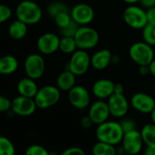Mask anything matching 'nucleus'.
<instances>
[{"label": "nucleus", "mask_w": 155, "mask_h": 155, "mask_svg": "<svg viewBox=\"0 0 155 155\" xmlns=\"http://www.w3.org/2000/svg\"><path fill=\"white\" fill-rule=\"evenodd\" d=\"M16 18L27 25L39 23L43 17V11L40 5L33 0H23L15 8Z\"/></svg>", "instance_id": "f257e3e1"}, {"label": "nucleus", "mask_w": 155, "mask_h": 155, "mask_svg": "<svg viewBox=\"0 0 155 155\" xmlns=\"http://www.w3.org/2000/svg\"><path fill=\"white\" fill-rule=\"evenodd\" d=\"M124 131L119 123L104 122L98 125L96 129V137L99 142L116 145L122 142L124 137Z\"/></svg>", "instance_id": "f03ea898"}, {"label": "nucleus", "mask_w": 155, "mask_h": 155, "mask_svg": "<svg viewBox=\"0 0 155 155\" xmlns=\"http://www.w3.org/2000/svg\"><path fill=\"white\" fill-rule=\"evenodd\" d=\"M129 56L133 62L140 65H149L154 59V51L152 45L144 41L134 43L129 48Z\"/></svg>", "instance_id": "7ed1b4c3"}, {"label": "nucleus", "mask_w": 155, "mask_h": 155, "mask_svg": "<svg viewBox=\"0 0 155 155\" xmlns=\"http://www.w3.org/2000/svg\"><path fill=\"white\" fill-rule=\"evenodd\" d=\"M123 17L125 24L135 30H143V28L148 24L146 10L141 5H130L124 9Z\"/></svg>", "instance_id": "20e7f679"}, {"label": "nucleus", "mask_w": 155, "mask_h": 155, "mask_svg": "<svg viewBox=\"0 0 155 155\" xmlns=\"http://www.w3.org/2000/svg\"><path fill=\"white\" fill-rule=\"evenodd\" d=\"M77 48L80 50H90L94 48L100 40L99 33L89 25L80 26L74 35Z\"/></svg>", "instance_id": "39448f33"}, {"label": "nucleus", "mask_w": 155, "mask_h": 155, "mask_svg": "<svg viewBox=\"0 0 155 155\" xmlns=\"http://www.w3.org/2000/svg\"><path fill=\"white\" fill-rule=\"evenodd\" d=\"M60 97L61 93L57 86L45 85L39 88L34 99L37 108L47 109L55 105L59 102Z\"/></svg>", "instance_id": "423d86ee"}, {"label": "nucleus", "mask_w": 155, "mask_h": 155, "mask_svg": "<svg viewBox=\"0 0 155 155\" xmlns=\"http://www.w3.org/2000/svg\"><path fill=\"white\" fill-rule=\"evenodd\" d=\"M91 65V56L84 50L77 49L71 54L66 70L72 72L75 76L84 74Z\"/></svg>", "instance_id": "0eeeda50"}, {"label": "nucleus", "mask_w": 155, "mask_h": 155, "mask_svg": "<svg viewBox=\"0 0 155 155\" xmlns=\"http://www.w3.org/2000/svg\"><path fill=\"white\" fill-rule=\"evenodd\" d=\"M25 72L27 77L37 80L41 78L45 70V62L39 54H31L26 56L24 63Z\"/></svg>", "instance_id": "6e6552de"}, {"label": "nucleus", "mask_w": 155, "mask_h": 155, "mask_svg": "<svg viewBox=\"0 0 155 155\" xmlns=\"http://www.w3.org/2000/svg\"><path fill=\"white\" fill-rule=\"evenodd\" d=\"M72 19L80 26L88 25L94 19V11L93 7L84 3H80L72 7L70 10Z\"/></svg>", "instance_id": "1a4fd4ad"}, {"label": "nucleus", "mask_w": 155, "mask_h": 155, "mask_svg": "<svg viewBox=\"0 0 155 155\" xmlns=\"http://www.w3.org/2000/svg\"><path fill=\"white\" fill-rule=\"evenodd\" d=\"M37 106L34 98L18 95L12 100L11 111L18 116H30L35 114Z\"/></svg>", "instance_id": "9d476101"}, {"label": "nucleus", "mask_w": 155, "mask_h": 155, "mask_svg": "<svg viewBox=\"0 0 155 155\" xmlns=\"http://www.w3.org/2000/svg\"><path fill=\"white\" fill-rule=\"evenodd\" d=\"M68 100L74 108L83 110L90 104V94L88 90L82 85H74L68 91Z\"/></svg>", "instance_id": "9b49d317"}, {"label": "nucleus", "mask_w": 155, "mask_h": 155, "mask_svg": "<svg viewBox=\"0 0 155 155\" xmlns=\"http://www.w3.org/2000/svg\"><path fill=\"white\" fill-rule=\"evenodd\" d=\"M60 37L54 33L41 35L36 42L38 51L43 54H52L59 50Z\"/></svg>", "instance_id": "f8f14e48"}, {"label": "nucleus", "mask_w": 155, "mask_h": 155, "mask_svg": "<svg viewBox=\"0 0 155 155\" xmlns=\"http://www.w3.org/2000/svg\"><path fill=\"white\" fill-rule=\"evenodd\" d=\"M122 143V147L124 148L125 153L136 155L141 152L143 141L141 133L137 130H134L124 134Z\"/></svg>", "instance_id": "ddd939ff"}, {"label": "nucleus", "mask_w": 155, "mask_h": 155, "mask_svg": "<svg viewBox=\"0 0 155 155\" xmlns=\"http://www.w3.org/2000/svg\"><path fill=\"white\" fill-rule=\"evenodd\" d=\"M110 114L114 117H124L129 110V103L124 94H113L107 102Z\"/></svg>", "instance_id": "4468645a"}, {"label": "nucleus", "mask_w": 155, "mask_h": 155, "mask_svg": "<svg viewBox=\"0 0 155 155\" xmlns=\"http://www.w3.org/2000/svg\"><path fill=\"white\" fill-rule=\"evenodd\" d=\"M132 106L143 114H151L155 107V100L151 95L144 93H136L131 99Z\"/></svg>", "instance_id": "2eb2a0df"}, {"label": "nucleus", "mask_w": 155, "mask_h": 155, "mask_svg": "<svg viewBox=\"0 0 155 155\" xmlns=\"http://www.w3.org/2000/svg\"><path fill=\"white\" fill-rule=\"evenodd\" d=\"M110 115L109 107L106 102L103 100H99L94 102L90 109H89V114L88 116L95 124H101L107 121L108 117Z\"/></svg>", "instance_id": "dca6fc26"}, {"label": "nucleus", "mask_w": 155, "mask_h": 155, "mask_svg": "<svg viewBox=\"0 0 155 155\" xmlns=\"http://www.w3.org/2000/svg\"><path fill=\"white\" fill-rule=\"evenodd\" d=\"M114 83L109 79L97 80L92 87L93 94L100 100L108 99L114 93Z\"/></svg>", "instance_id": "f3484780"}, {"label": "nucleus", "mask_w": 155, "mask_h": 155, "mask_svg": "<svg viewBox=\"0 0 155 155\" xmlns=\"http://www.w3.org/2000/svg\"><path fill=\"white\" fill-rule=\"evenodd\" d=\"M113 54L109 49H101L91 56V66L95 70H104L112 64Z\"/></svg>", "instance_id": "a211bd4d"}, {"label": "nucleus", "mask_w": 155, "mask_h": 155, "mask_svg": "<svg viewBox=\"0 0 155 155\" xmlns=\"http://www.w3.org/2000/svg\"><path fill=\"white\" fill-rule=\"evenodd\" d=\"M16 89L19 95L28 98H35L39 90L35 80L31 79L29 77L21 79L17 84Z\"/></svg>", "instance_id": "6ab92c4d"}, {"label": "nucleus", "mask_w": 155, "mask_h": 155, "mask_svg": "<svg viewBox=\"0 0 155 155\" xmlns=\"http://www.w3.org/2000/svg\"><path fill=\"white\" fill-rule=\"evenodd\" d=\"M18 68L17 59L11 54L0 57V75H9L16 72Z\"/></svg>", "instance_id": "aec40b11"}, {"label": "nucleus", "mask_w": 155, "mask_h": 155, "mask_svg": "<svg viewBox=\"0 0 155 155\" xmlns=\"http://www.w3.org/2000/svg\"><path fill=\"white\" fill-rule=\"evenodd\" d=\"M76 76L70 72L65 70L61 73L56 79V86L60 91H70L75 85Z\"/></svg>", "instance_id": "412c9836"}, {"label": "nucleus", "mask_w": 155, "mask_h": 155, "mask_svg": "<svg viewBox=\"0 0 155 155\" xmlns=\"http://www.w3.org/2000/svg\"><path fill=\"white\" fill-rule=\"evenodd\" d=\"M28 32V25L24 22L16 19L9 25L8 34L12 39L21 40L25 37Z\"/></svg>", "instance_id": "4be33fe9"}, {"label": "nucleus", "mask_w": 155, "mask_h": 155, "mask_svg": "<svg viewBox=\"0 0 155 155\" xmlns=\"http://www.w3.org/2000/svg\"><path fill=\"white\" fill-rule=\"evenodd\" d=\"M141 135L143 143L148 147L155 148V124H149L143 127L141 131Z\"/></svg>", "instance_id": "5701e85b"}, {"label": "nucleus", "mask_w": 155, "mask_h": 155, "mask_svg": "<svg viewBox=\"0 0 155 155\" xmlns=\"http://www.w3.org/2000/svg\"><path fill=\"white\" fill-rule=\"evenodd\" d=\"M77 45L74 40V37H67V36H62L60 38V44H59V50L65 54H72L77 50Z\"/></svg>", "instance_id": "b1692460"}, {"label": "nucleus", "mask_w": 155, "mask_h": 155, "mask_svg": "<svg viewBox=\"0 0 155 155\" xmlns=\"http://www.w3.org/2000/svg\"><path fill=\"white\" fill-rule=\"evenodd\" d=\"M93 155H117L114 145L98 142L95 143L92 150Z\"/></svg>", "instance_id": "393cba45"}, {"label": "nucleus", "mask_w": 155, "mask_h": 155, "mask_svg": "<svg viewBox=\"0 0 155 155\" xmlns=\"http://www.w3.org/2000/svg\"><path fill=\"white\" fill-rule=\"evenodd\" d=\"M65 11H70V10H69L68 6L63 2L54 0L47 6V13L53 18L55 17L58 14H60L62 12H65Z\"/></svg>", "instance_id": "a878e982"}, {"label": "nucleus", "mask_w": 155, "mask_h": 155, "mask_svg": "<svg viewBox=\"0 0 155 155\" xmlns=\"http://www.w3.org/2000/svg\"><path fill=\"white\" fill-rule=\"evenodd\" d=\"M0 155H15L14 143L5 136H0Z\"/></svg>", "instance_id": "bb28decb"}, {"label": "nucleus", "mask_w": 155, "mask_h": 155, "mask_svg": "<svg viewBox=\"0 0 155 155\" xmlns=\"http://www.w3.org/2000/svg\"><path fill=\"white\" fill-rule=\"evenodd\" d=\"M142 31L143 41L153 47L155 46V25L147 24Z\"/></svg>", "instance_id": "cd10ccee"}, {"label": "nucleus", "mask_w": 155, "mask_h": 155, "mask_svg": "<svg viewBox=\"0 0 155 155\" xmlns=\"http://www.w3.org/2000/svg\"><path fill=\"white\" fill-rule=\"evenodd\" d=\"M54 20L55 25L61 29L66 26L73 19H72L70 11H65V12H62L58 14L55 17H54Z\"/></svg>", "instance_id": "c85d7f7f"}, {"label": "nucleus", "mask_w": 155, "mask_h": 155, "mask_svg": "<svg viewBox=\"0 0 155 155\" xmlns=\"http://www.w3.org/2000/svg\"><path fill=\"white\" fill-rule=\"evenodd\" d=\"M80 27V25L78 24H76L74 20H72L66 26L63 27L60 29L61 35L62 36H67V37H74L78 28Z\"/></svg>", "instance_id": "c756f323"}, {"label": "nucleus", "mask_w": 155, "mask_h": 155, "mask_svg": "<svg viewBox=\"0 0 155 155\" xmlns=\"http://www.w3.org/2000/svg\"><path fill=\"white\" fill-rule=\"evenodd\" d=\"M25 155H50V153L42 145L33 144L27 147L25 152Z\"/></svg>", "instance_id": "7c9ffc66"}, {"label": "nucleus", "mask_w": 155, "mask_h": 155, "mask_svg": "<svg viewBox=\"0 0 155 155\" xmlns=\"http://www.w3.org/2000/svg\"><path fill=\"white\" fill-rule=\"evenodd\" d=\"M12 16V9L4 4H0V24H3Z\"/></svg>", "instance_id": "2f4dec72"}, {"label": "nucleus", "mask_w": 155, "mask_h": 155, "mask_svg": "<svg viewBox=\"0 0 155 155\" xmlns=\"http://www.w3.org/2000/svg\"><path fill=\"white\" fill-rule=\"evenodd\" d=\"M122 129L124 131V133H128L134 130H136V124L133 119H124V121H122L120 123Z\"/></svg>", "instance_id": "473e14b6"}, {"label": "nucleus", "mask_w": 155, "mask_h": 155, "mask_svg": "<svg viewBox=\"0 0 155 155\" xmlns=\"http://www.w3.org/2000/svg\"><path fill=\"white\" fill-rule=\"evenodd\" d=\"M12 101H10L5 96L0 94V113H5L11 110Z\"/></svg>", "instance_id": "72a5a7b5"}, {"label": "nucleus", "mask_w": 155, "mask_h": 155, "mask_svg": "<svg viewBox=\"0 0 155 155\" xmlns=\"http://www.w3.org/2000/svg\"><path fill=\"white\" fill-rule=\"evenodd\" d=\"M61 155H86L84 151L79 147H71L64 150Z\"/></svg>", "instance_id": "f704fd0d"}, {"label": "nucleus", "mask_w": 155, "mask_h": 155, "mask_svg": "<svg viewBox=\"0 0 155 155\" xmlns=\"http://www.w3.org/2000/svg\"><path fill=\"white\" fill-rule=\"evenodd\" d=\"M146 16H147L148 24L155 25V6L146 9Z\"/></svg>", "instance_id": "c9c22d12"}, {"label": "nucleus", "mask_w": 155, "mask_h": 155, "mask_svg": "<svg viewBox=\"0 0 155 155\" xmlns=\"http://www.w3.org/2000/svg\"><path fill=\"white\" fill-rule=\"evenodd\" d=\"M80 124H81V126H82L83 128L88 129V128H90V127L94 124V123H93V121L90 119L89 116H84V117H83V118L81 119Z\"/></svg>", "instance_id": "e433bc0d"}, {"label": "nucleus", "mask_w": 155, "mask_h": 155, "mask_svg": "<svg viewBox=\"0 0 155 155\" xmlns=\"http://www.w3.org/2000/svg\"><path fill=\"white\" fill-rule=\"evenodd\" d=\"M139 3H140L141 6L143 8H144L145 10L155 6V0H140Z\"/></svg>", "instance_id": "4c0bfd02"}, {"label": "nucleus", "mask_w": 155, "mask_h": 155, "mask_svg": "<svg viewBox=\"0 0 155 155\" xmlns=\"http://www.w3.org/2000/svg\"><path fill=\"white\" fill-rule=\"evenodd\" d=\"M139 73L141 75H143V76L150 74L149 65H140L139 66Z\"/></svg>", "instance_id": "58836bf2"}, {"label": "nucleus", "mask_w": 155, "mask_h": 155, "mask_svg": "<svg viewBox=\"0 0 155 155\" xmlns=\"http://www.w3.org/2000/svg\"><path fill=\"white\" fill-rule=\"evenodd\" d=\"M124 87L122 84H114V94H124Z\"/></svg>", "instance_id": "ea45409f"}, {"label": "nucleus", "mask_w": 155, "mask_h": 155, "mask_svg": "<svg viewBox=\"0 0 155 155\" xmlns=\"http://www.w3.org/2000/svg\"><path fill=\"white\" fill-rule=\"evenodd\" d=\"M149 70H150V74L155 77V58L149 64Z\"/></svg>", "instance_id": "a19ab883"}, {"label": "nucleus", "mask_w": 155, "mask_h": 155, "mask_svg": "<svg viewBox=\"0 0 155 155\" xmlns=\"http://www.w3.org/2000/svg\"><path fill=\"white\" fill-rule=\"evenodd\" d=\"M143 155H155V148L147 146L146 149L144 150Z\"/></svg>", "instance_id": "79ce46f5"}, {"label": "nucleus", "mask_w": 155, "mask_h": 155, "mask_svg": "<svg viewBox=\"0 0 155 155\" xmlns=\"http://www.w3.org/2000/svg\"><path fill=\"white\" fill-rule=\"evenodd\" d=\"M120 56L118 54H113V57H112V64H117L120 63Z\"/></svg>", "instance_id": "37998d69"}, {"label": "nucleus", "mask_w": 155, "mask_h": 155, "mask_svg": "<svg viewBox=\"0 0 155 155\" xmlns=\"http://www.w3.org/2000/svg\"><path fill=\"white\" fill-rule=\"evenodd\" d=\"M123 1L126 4H129V5H134V4L138 3L140 0H123Z\"/></svg>", "instance_id": "c03bdc74"}, {"label": "nucleus", "mask_w": 155, "mask_h": 155, "mask_svg": "<svg viewBox=\"0 0 155 155\" xmlns=\"http://www.w3.org/2000/svg\"><path fill=\"white\" fill-rule=\"evenodd\" d=\"M151 117H152V120H153V124H155V107L154 109L153 110V112L151 113Z\"/></svg>", "instance_id": "a18cd8bd"}, {"label": "nucleus", "mask_w": 155, "mask_h": 155, "mask_svg": "<svg viewBox=\"0 0 155 155\" xmlns=\"http://www.w3.org/2000/svg\"><path fill=\"white\" fill-rule=\"evenodd\" d=\"M124 155H133V154H129V153H124Z\"/></svg>", "instance_id": "49530a36"}, {"label": "nucleus", "mask_w": 155, "mask_h": 155, "mask_svg": "<svg viewBox=\"0 0 155 155\" xmlns=\"http://www.w3.org/2000/svg\"><path fill=\"white\" fill-rule=\"evenodd\" d=\"M33 1H35V0H33Z\"/></svg>", "instance_id": "de8ad7c7"}, {"label": "nucleus", "mask_w": 155, "mask_h": 155, "mask_svg": "<svg viewBox=\"0 0 155 155\" xmlns=\"http://www.w3.org/2000/svg\"><path fill=\"white\" fill-rule=\"evenodd\" d=\"M53 1H54V0H53Z\"/></svg>", "instance_id": "09e8293b"}]
</instances>
